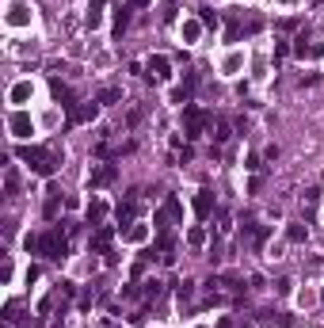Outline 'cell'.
I'll return each instance as SVG.
<instances>
[{
	"label": "cell",
	"mask_w": 324,
	"mask_h": 328,
	"mask_svg": "<svg viewBox=\"0 0 324 328\" xmlns=\"http://www.w3.org/2000/svg\"><path fill=\"white\" fill-rule=\"evenodd\" d=\"M183 118H187V138H198L202 126H206V111H198L194 103H187L183 107Z\"/></svg>",
	"instance_id": "3957f363"
},
{
	"label": "cell",
	"mask_w": 324,
	"mask_h": 328,
	"mask_svg": "<svg viewBox=\"0 0 324 328\" xmlns=\"http://www.w3.org/2000/svg\"><path fill=\"white\" fill-rule=\"evenodd\" d=\"M12 23H27V8L23 4H12Z\"/></svg>",
	"instance_id": "4fadbf2b"
},
{
	"label": "cell",
	"mask_w": 324,
	"mask_h": 328,
	"mask_svg": "<svg viewBox=\"0 0 324 328\" xmlns=\"http://www.w3.org/2000/svg\"><path fill=\"white\" fill-rule=\"evenodd\" d=\"M214 138H218V142H229V126H225V122H218V134H214Z\"/></svg>",
	"instance_id": "e0dca14e"
},
{
	"label": "cell",
	"mask_w": 324,
	"mask_h": 328,
	"mask_svg": "<svg viewBox=\"0 0 324 328\" xmlns=\"http://www.w3.org/2000/svg\"><path fill=\"white\" fill-rule=\"evenodd\" d=\"M145 294H149V298H157V294H161V283H157V279H153V283H145Z\"/></svg>",
	"instance_id": "2e32d148"
},
{
	"label": "cell",
	"mask_w": 324,
	"mask_h": 328,
	"mask_svg": "<svg viewBox=\"0 0 324 328\" xmlns=\"http://www.w3.org/2000/svg\"><path fill=\"white\" fill-rule=\"evenodd\" d=\"M99 12H103V0H92V8H88V23L92 27L99 23Z\"/></svg>",
	"instance_id": "8fae6325"
},
{
	"label": "cell",
	"mask_w": 324,
	"mask_h": 328,
	"mask_svg": "<svg viewBox=\"0 0 324 328\" xmlns=\"http://www.w3.org/2000/svg\"><path fill=\"white\" fill-rule=\"evenodd\" d=\"M58 214V191H50V199H46V218Z\"/></svg>",
	"instance_id": "5bb4252c"
},
{
	"label": "cell",
	"mask_w": 324,
	"mask_h": 328,
	"mask_svg": "<svg viewBox=\"0 0 324 328\" xmlns=\"http://www.w3.org/2000/svg\"><path fill=\"white\" fill-rule=\"evenodd\" d=\"M111 237H115V229L103 225L99 233H96V237H92V252H107V248H111Z\"/></svg>",
	"instance_id": "52a82bcc"
},
{
	"label": "cell",
	"mask_w": 324,
	"mask_h": 328,
	"mask_svg": "<svg viewBox=\"0 0 324 328\" xmlns=\"http://www.w3.org/2000/svg\"><path fill=\"white\" fill-rule=\"evenodd\" d=\"M96 114H99V107H96V103H84V107H73V111H69V126H80V122H92Z\"/></svg>",
	"instance_id": "5b68a950"
},
{
	"label": "cell",
	"mask_w": 324,
	"mask_h": 328,
	"mask_svg": "<svg viewBox=\"0 0 324 328\" xmlns=\"http://www.w3.org/2000/svg\"><path fill=\"white\" fill-rule=\"evenodd\" d=\"M27 96H31V84H15L12 88V103H23Z\"/></svg>",
	"instance_id": "30bf717a"
},
{
	"label": "cell",
	"mask_w": 324,
	"mask_h": 328,
	"mask_svg": "<svg viewBox=\"0 0 324 328\" xmlns=\"http://www.w3.org/2000/svg\"><path fill=\"white\" fill-rule=\"evenodd\" d=\"M202 23H206V27H218V12H210V8H202Z\"/></svg>",
	"instance_id": "9a60e30c"
},
{
	"label": "cell",
	"mask_w": 324,
	"mask_h": 328,
	"mask_svg": "<svg viewBox=\"0 0 324 328\" xmlns=\"http://www.w3.org/2000/svg\"><path fill=\"white\" fill-rule=\"evenodd\" d=\"M210 210H214V195H210V191H194V214L206 218Z\"/></svg>",
	"instance_id": "8992f818"
},
{
	"label": "cell",
	"mask_w": 324,
	"mask_h": 328,
	"mask_svg": "<svg viewBox=\"0 0 324 328\" xmlns=\"http://www.w3.org/2000/svg\"><path fill=\"white\" fill-rule=\"evenodd\" d=\"M149 76H153V80H168V61H164V57H153V61H149Z\"/></svg>",
	"instance_id": "ba28073f"
},
{
	"label": "cell",
	"mask_w": 324,
	"mask_h": 328,
	"mask_svg": "<svg viewBox=\"0 0 324 328\" xmlns=\"http://www.w3.org/2000/svg\"><path fill=\"white\" fill-rule=\"evenodd\" d=\"M133 4H149V0H133Z\"/></svg>",
	"instance_id": "ac0fdd59"
},
{
	"label": "cell",
	"mask_w": 324,
	"mask_h": 328,
	"mask_svg": "<svg viewBox=\"0 0 324 328\" xmlns=\"http://www.w3.org/2000/svg\"><path fill=\"white\" fill-rule=\"evenodd\" d=\"M23 160H27V168L34 172V176H54L58 172V164H61V157H58V149L54 145H34V149H23Z\"/></svg>",
	"instance_id": "6da1fadb"
},
{
	"label": "cell",
	"mask_w": 324,
	"mask_h": 328,
	"mask_svg": "<svg viewBox=\"0 0 324 328\" xmlns=\"http://www.w3.org/2000/svg\"><path fill=\"white\" fill-rule=\"evenodd\" d=\"M115 164H96V168L88 172V183L92 187H107V183H115Z\"/></svg>",
	"instance_id": "277c9868"
},
{
	"label": "cell",
	"mask_w": 324,
	"mask_h": 328,
	"mask_svg": "<svg viewBox=\"0 0 324 328\" xmlns=\"http://www.w3.org/2000/svg\"><path fill=\"white\" fill-rule=\"evenodd\" d=\"M115 100H122L118 88H103V92H99V103H115Z\"/></svg>",
	"instance_id": "7c38bea8"
},
{
	"label": "cell",
	"mask_w": 324,
	"mask_h": 328,
	"mask_svg": "<svg viewBox=\"0 0 324 328\" xmlns=\"http://www.w3.org/2000/svg\"><path fill=\"white\" fill-rule=\"evenodd\" d=\"M23 244H27V252L34 248L38 256H50V259H61V256H65V248H69V244H65V233H61V229H46L42 237H27Z\"/></svg>",
	"instance_id": "7a4b0ae2"
},
{
	"label": "cell",
	"mask_w": 324,
	"mask_h": 328,
	"mask_svg": "<svg viewBox=\"0 0 324 328\" xmlns=\"http://www.w3.org/2000/svg\"><path fill=\"white\" fill-rule=\"evenodd\" d=\"M8 126H12V134H15V138H27V134H31V122H27V118H19V114H15V118L8 122Z\"/></svg>",
	"instance_id": "9c48e42d"
}]
</instances>
